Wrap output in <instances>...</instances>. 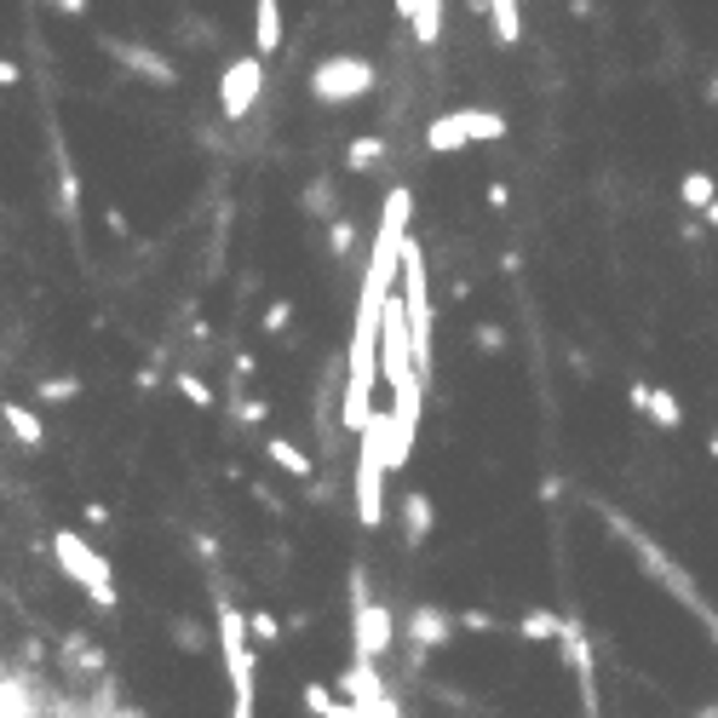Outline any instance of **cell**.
Here are the masks:
<instances>
[{"mask_svg":"<svg viewBox=\"0 0 718 718\" xmlns=\"http://www.w3.org/2000/svg\"><path fill=\"white\" fill-rule=\"evenodd\" d=\"M396 282H403V316H408V333H414V374H420V386H431L437 380V305H431V276H426L420 236H403Z\"/></svg>","mask_w":718,"mask_h":718,"instance_id":"obj_1","label":"cell"},{"mask_svg":"<svg viewBox=\"0 0 718 718\" xmlns=\"http://www.w3.org/2000/svg\"><path fill=\"white\" fill-rule=\"evenodd\" d=\"M52 564H58V575H64V581L81 587V597H87L98 615H115V609H122V592H115V564L87 541V534L58 529V534H52Z\"/></svg>","mask_w":718,"mask_h":718,"instance_id":"obj_2","label":"cell"},{"mask_svg":"<svg viewBox=\"0 0 718 718\" xmlns=\"http://www.w3.org/2000/svg\"><path fill=\"white\" fill-rule=\"evenodd\" d=\"M213 621H218V655H225V678H230V713L253 718V702H259V650H248V615H242V604L218 597Z\"/></svg>","mask_w":718,"mask_h":718,"instance_id":"obj_3","label":"cell"},{"mask_svg":"<svg viewBox=\"0 0 718 718\" xmlns=\"http://www.w3.org/2000/svg\"><path fill=\"white\" fill-rule=\"evenodd\" d=\"M604 517H609V529H615V534H621V541H627V546L638 552V564H644V575H650L655 587H667V592H672V597H678V604H684V609H695V615H702V627H713V621H718V609L707 604L702 592H695V581H690V575L672 564V557H667L662 546L650 541L644 529L632 524V517H621V512H604Z\"/></svg>","mask_w":718,"mask_h":718,"instance_id":"obj_4","label":"cell"},{"mask_svg":"<svg viewBox=\"0 0 718 718\" xmlns=\"http://www.w3.org/2000/svg\"><path fill=\"white\" fill-rule=\"evenodd\" d=\"M345 587H351V604H345L351 609V650L356 655H374V662H386L391 638H396V615L368 592V569L363 564L345 569Z\"/></svg>","mask_w":718,"mask_h":718,"instance_id":"obj_5","label":"cell"},{"mask_svg":"<svg viewBox=\"0 0 718 718\" xmlns=\"http://www.w3.org/2000/svg\"><path fill=\"white\" fill-rule=\"evenodd\" d=\"M374 81H380V70L368 64V58L356 52H328L323 64L311 70V98H323V104H356V98H368Z\"/></svg>","mask_w":718,"mask_h":718,"instance_id":"obj_6","label":"cell"},{"mask_svg":"<svg viewBox=\"0 0 718 718\" xmlns=\"http://www.w3.org/2000/svg\"><path fill=\"white\" fill-rule=\"evenodd\" d=\"M339 690L351 695L356 718H403V702L391 695V684H386V672H380L374 655H351V667L339 672Z\"/></svg>","mask_w":718,"mask_h":718,"instance_id":"obj_7","label":"cell"},{"mask_svg":"<svg viewBox=\"0 0 718 718\" xmlns=\"http://www.w3.org/2000/svg\"><path fill=\"white\" fill-rule=\"evenodd\" d=\"M259 98H265V58L259 52L230 58L225 75H218V115L236 127V122H248V115L259 110Z\"/></svg>","mask_w":718,"mask_h":718,"instance_id":"obj_8","label":"cell"},{"mask_svg":"<svg viewBox=\"0 0 718 718\" xmlns=\"http://www.w3.org/2000/svg\"><path fill=\"white\" fill-rule=\"evenodd\" d=\"M98 47H104L127 75L150 81L155 92H173V87H178V70H173L167 52H155V47H144V41H127V35H98Z\"/></svg>","mask_w":718,"mask_h":718,"instance_id":"obj_9","label":"cell"},{"mask_svg":"<svg viewBox=\"0 0 718 718\" xmlns=\"http://www.w3.org/2000/svg\"><path fill=\"white\" fill-rule=\"evenodd\" d=\"M386 466L374 461V454L356 449V461H351V494H356V524H363L368 534L374 529H386Z\"/></svg>","mask_w":718,"mask_h":718,"instance_id":"obj_10","label":"cell"},{"mask_svg":"<svg viewBox=\"0 0 718 718\" xmlns=\"http://www.w3.org/2000/svg\"><path fill=\"white\" fill-rule=\"evenodd\" d=\"M557 655H564V667L575 672V684H581V707L587 713H597V650L587 644V632H581V621H564V638H557Z\"/></svg>","mask_w":718,"mask_h":718,"instance_id":"obj_11","label":"cell"},{"mask_svg":"<svg viewBox=\"0 0 718 718\" xmlns=\"http://www.w3.org/2000/svg\"><path fill=\"white\" fill-rule=\"evenodd\" d=\"M403 632H408V644H420V650H449L454 644V632H461V615H454L449 604H414L408 609V621H403Z\"/></svg>","mask_w":718,"mask_h":718,"instance_id":"obj_12","label":"cell"},{"mask_svg":"<svg viewBox=\"0 0 718 718\" xmlns=\"http://www.w3.org/2000/svg\"><path fill=\"white\" fill-rule=\"evenodd\" d=\"M431 529H437V506H431V494L426 489H408L403 494V546L408 552H420L431 541Z\"/></svg>","mask_w":718,"mask_h":718,"instance_id":"obj_13","label":"cell"},{"mask_svg":"<svg viewBox=\"0 0 718 718\" xmlns=\"http://www.w3.org/2000/svg\"><path fill=\"white\" fill-rule=\"evenodd\" d=\"M282 35H288L282 0H253V52L276 58V52H282Z\"/></svg>","mask_w":718,"mask_h":718,"instance_id":"obj_14","label":"cell"},{"mask_svg":"<svg viewBox=\"0 0 718 718\" xmlns=\"http://www.w3.org/2000/svg\"><path fill=\"white\" fill-rule=\"evenodd\" d=\"M0 426H7L24 449H47V420L29 403H12V396H7V403H0Z\"/></svg>","mask_w":718,"mask_h":718,"instance_id":"obj_15","label":"cell"},{"mask_svg":"<svg viewBox=\"0 0 718 718\" xmlns=\"http://www.w3.org/2000/svg\"><path fill=\"white\" fill-rule=\"evenodd\" d=\"M47 702H35V684L24 672H12V667H0V713L7 718H35Z\"/></svg>","mask_w":718,"mask_h":718,"instance_id":"obj_16","label":"cell"},{"mask_svg":"<svg viewBox=\"0 0 718 718\" xmlns=\"http://www.w3.org/2000/svg\"><path fill=\"white\" fill-rule=\"evenodd\" d=\"M426 150H431V155H454V150H471V127H466V110H454V115H437V122L426 127Z\"/></svg>","mask_w":718,"mask_h":718,"instance_id":"obj_17","label":"cell"},{"mask_svg":"<svg viewBox=\"0 0 718 718\" xmlns=\"http://www.w3.org/2000/svg\"><path fill=\"white\" fill-rule=\"evenodd\" d=\"M52 167H58V207H64V218L75 225L81 218V173H75V162H70V150L52 138Z\"/></svg>","mask_w":718,"mask_h":718,"instance_id":"obj_18","label":"cell"},{"mask_svg":"<svg viewBox=\"0 0 718 718\" xmlns=\"http://www.w3.org/2000/svg\"><path fill=\"white\" fill-rule=\"evenodd\" d=\"M265 461L282 471V477H293V483H305V477L316 471V461L293 443V437H265Z\"/></svg>","mask_w":718,"mask_h":718,"instance_id":"obj_19","label":"cell"},{"mask_svg":"<svg viewBox=\"0 0 718 718\" xmlns=\"http://www.w3.org/2000/svg\"><path fill=\"white\" fill-rule=\"evenodd\" d=\"M81 391H87L81 374H41V380H35V403H41V408H58V403H75Z\"/></svg>","mask_w":718,"mask_h":718,"instance_id":"obj_20","label":"cell"},{"mask_svg":"<svg viewBox=\"0 0 718 718\" xmlns=\"http://www.w3.org/2000/svg\"><path fill=\"white\" fill-rule=\"evenodd\" d=\"M517 638H529V644H557V638H564V615L557 609H524Z\"/></svg>","mask_w":718,"mask_h":718,"instance_id":"obj_21","label":"cell"},{"mask_svg":"<svg viewBox=\"0 0 718 718\" xmlns=\"http://www.w3.org/2000/svg\"><path fill=\"white\" fill-rule=\"evenodd\" d=\"M489 24H494V41L501 47L524 41V7H517V0H489Z\"/></svg>","mask_w":718,"mask_h":718,"instance_id":"obj_22","label":"cell"},{"mask_svg":"<svg viewBox=\"0 0 718 718\" xmlns=\"http://www.w3.org/2000/svg\"><path fill=\"white\" fill-rule=\"evenodd\" d=\"M644 420L662 426V431H678V426H684V408H678V396H672L667 386H650V396H644Z\"/></svg>","mask_w":718,"mask_h":718,"instance_id":"obj_23","label":"cell"},{"mask_svg":"<svg viewBox=\"0 0 718 718\" xmlns=\"http://www.w3.org/2000/svg\"><path fill=\"white\" fill-rule=\"evenodd\" d=\"M299 207H305L311 218H333V213H339V185H333L328 173H323V178H311V185L299 190Z\"/></svg>","mask_w":718,"mask_h":718,"instance_id":"obj_24","label":"cell"},{"mask_svg":"<svg viewBox=\"0 0 718 718\" xmlns=\"http://www.w3.org/2000/svg\"><path fill=\"white\" fill-rule=\"evenodd\" d=\"M408 24H414V41L420 47H437L443 41V0H414Z\"/></svg>","mask_w":718,"mask_h":718,"instance_id":"obj_25","label":"cell"},{"mask_svg":"<svg viewBox=\"0 0 718 718\" xmlns=\"http://www.w3.org/2000/svg\"><path fill=\"white\" fill-rule=\"evenodd\" d=\"M299 707L316 713V718H356V713H351V702H339V695H333L328 684H316V678H311L305 690H299Z\"/></svg>","mask_w":718,"mask_h":718,"instance_id":"obj_26","label":"cell"},{"mask_svg":"<svg viewBox=\"0 0 718 718\" xmlns=\"http://www.w3.org/2000/svg\"><path fill=\"white\" fill-rule=\"evenodd\" d=\"M386 138H374V133H363V138H351V144H345V167L351 173H374V167H380L386 162Z\"/></svg>","mask_w":718,"mask_h":718,"instance_id":"obj_27","label":"cell"},{"mask_svg":"<svg viewBox=\"0 0 718 718\" xmlns=\"http://www.w3.org/2000/svg\"><path fill=\"white\" fill-rule=\"evenodd\" d=\"M64 662L81 667V672H104V644H98V638H87V632H70V638H64Z\"/></svg>","mask_w":718,"mask_h":718,"instance_id":"obj_28","label":"cell"},{"mask_svg":"<svg viewBox=\"0 0 718 718\" xmlns=\"http://www.w3.org/2000/svg\"><path fill=\"white\" fill-rule=\"evenodd\" d=\"M167 638H173V644L185 650V655H207V650H213L207 627H202V621H190V615H173V621H167Z\"/></svg>","mask_w":718,"mask_h":718,"instance_id":"obj_29","label":"cell"},{"mask_svg":"<svg viewBox=\"0 0 718 718\" xmlns=\"http://www.w3.org/2000/svg\"><path fill=\"white\" fill-rule=\"evenodd\" d=\"M323 242H328V253H333V259H351V253H356V242H363V230H356V218L333 213V218H328V230H323Z\"/></svg>","mask_w":718,"mask_h":718,"instance_id":"obj_30","label":"cell"},{"mask_svg":"<svg viewBox=\"0 0 718 718\" xmlns=\"http://www.w3.org/2000/svg\"><path fill=\"white\" fill-rule=\"evenodd\" d=\"M173 391L185 396L190 408H213V403H218V396H213V386H207V380H202V374H196L190 363H185V368H173Z\"/></svg>","mask_w":718,"mask_h":718,"instance_id":"obj_31","label":"cell"},{"mask_svg":"<svg viewBox=\"0 0 718 718\" xmlns=\"http://www.w3.org/2000/svg\"><path fill=\"white\" fill-rule=\"evenodd\" d=\"M466 127H471V144H494V138H506V115L471 104V110H466Z\"/></svg>","mask_w":718,"mask_h":718,"instance_id":"obj_32","label":"cell"},{"mask_svg":"<svg viewBox=\"0 0 718 718\" xmlns=\"http://www.w3.org/2000/svg\"><path fill=\"white\" fill-rule=\"evenodd\" d=\"M230 420L242 431H259L270 420V403H265V396H230Z\"/></svg>","mask_w":718,"mask_h":718,"instance_id":"obj_33","label":"cell"},{"mask_svg":"<svg viewBox=\"0 0 718 718\" xmlns=\"http://www.w3.org/2000/svg\"><path fill=\"white\" fill-rule=\"evenodd\" d=\"M678 196H684V207H707L718 196V178L713 173H684L678 178Z\"/></svg>","mask_w":718,"mask_h":718,"instance_id":"obj_34","label":"cell"},{"mask_svg":"<svg viewBox=\"0 0 718 718\" xmlns=\"http://www.w3.org/2000/svg\"><path fill=\"white\" fill-rule=\"evenodd\" d=\"M288 323H293V299H270V305L259 311V328H265L270 339H276V333H288Z\"/></svg>","mask_w":718,"mask_h":718,"instance_id":"obj_35","label":"cell"},{"mask_svg":"<svg viewBox=\"0 0 718 718\" xmlns=\"http://www.w3.org/2000/svg\"><path fill=\"white\" fill-rule=\"evenodd\" d=\"M248 638H253V644H276V638H282V621H276L270 609H253L248 615Z\"/></svg>","mask_w":718,"mask_h":718,"instance_id":"obj_36","label":"cell"},{"mask_svg":"<svg viewBox=\"0 0 718 718\" xmlns=\"http://www.w3.org/2000/svg\"><path fill=\"white\" fill-rule=\"evenodd\" d=\"M471 345L483 351V356H501V351H506V328H501V323H477V328H471Z\"/></svg>","mask_w":718,"mask_h":718,"instance_id":"obj_37","label":"cell"},{"mask_svg":"<svg viewBox=\"0 0 718 718\" xmlns=\"http://www.w3.org/2000/svg\"><path fill=\"white\" fill-rule=\"evenodd\" d=\"M461 627H466V632H506L489 609H461Z\"/></svg>","mask_w":718,"mask_h":718,"instance_id":"obj_38","label":"cell"},{"mask_svg":"<svg viewBox=\"0 0 718 718\" xmlns=\"http://www.w3.org/2000/svg\"><path fill=\"white\" fill-rule=\"evenodd\" d=\"M248 489H253V501H259V506H265L270 517H282V512H288V506H282V494H276L270 483H248Z\"/></svg>","mask_w":718,"mask_h":718,"instance_id":"obj_39","label":"cell"},{"mask_svg":"<svg viewBox=\"0 0 718 718\" xmlns=\"http://www.w3.org/2000/svg\"><path fill=\"white\" fill-rule=\"evenodd\" d=\"M190 546H196V557H202V564H218V541H213V534L196 529V534H190Z\"/></svg>","mask_w":718,"mask_h":718,"instance_id":"obj_40","label":"cell"},{"mask_svg":"<svg viewBox=\"0 0 718 718\" xmlns=\"http://www.w3.org/2000/svg\"><path fill=\"white\" fill-rule=\"evenodd\" d=\"M483 202H489V207H494V213H506V207H512V190H506V185H501V178H494V185H489V190H483Z\"/></svg>","mask_w":718,"mask_h":718,"instance_id":"obj_41","label":"cell"},{"mask_svg":"<svg viewBox=\"0 0 718 718\" xmlns=\"http://www.w3.org/2000/svg\"><path fill=\"white\" fill-rule=\"evenodd\" d=\"M47 7H52L58 17H87V7H92V0H47Z\"/></svg>","mask_w":718,"mask_h":718,"instance_id":"obj_42","label":"cell"},{"mask_svg":"<svg viewBox=\"0 0 718 718\" xmlns=\"http://www.w3.org/2000/svg\"><path fill=\"white\" fill-rule=\"evenodd\" d=\"M81 517H87L92 529H104V524H110V506H104V501H87V506H81Z\"/></svg>","mask_w":718,"mask_h":718,"instance_id":"obj_43","label":"cell"},{"mask_svg":"<svg viewBox=\"0 0 718 718\" xmlns=\"http://www.w3.org/2000/svg\"><path fill=\"white\" fill-rule=\"evenodd\" d=\"M133 386H138V391H155V386H162V368H155V363H150V368H138V374H133Z\"/></svg>","mask_w":718,"mask_h":718,"instance_id":"obj_44","label":"cell"},{"mask_svg":"<svg viewBox=\"0 0 718 718\" xmlns=\"http://www.w3.org/2000/svg\"><path fill=\"white\" fill-rule=\"evenodd\" d=\"M534 494H541V501L552 506V501H557V494H564V477H541V483H534Z\"/></svg>","mask_w":718,"mask_h":718,"instance_id":"obj_45","label":"cell"},{"mask_svg":"<svg viewBox=\"0 0 718 718\" xmlns=\"http://www.w3.org/2000/svg\"><path fill=\"white\" fill-rule=\"evenodd\" d=\"M104 225H110V236H122V242L133 236V230H127V213H122V207H110V213H104Z\"/></svg>","mask_w":718,"mask_h":718,"instance_id":"obj_46","label":"cell"},{"mask_svg":"<svg viewBox=\"0 0 718 718\" xmlns=\"http://www.w3.org/2000/svg\"><path fill=\"white\" fill-rule=\"evenodd\" d=\"M17 81H24V70H17L12 58H0V87H17Z\"/></svg>","mask_w":718,"mask_h":718,"instance_id":"obj_47","label":"cell"},{"mask_svg":"<svg viewBox=\"0 0 718 718\" xmlns=\"http://www.w3.org/2000/svg\"><path fill=\"white\" fill-rule=\"evenodd\" d=\"M569 12L575 17H592V0H569Z\"/></svg>","mask_w":718,"mask_h":718,"instance_id":"obj_48","label":"cell"},{"mask_svg":"<svg viewBox=\"0 0 718 718\" xmlns=\"http://www.w3.org/2000/svg\"><path fill=\"white\" fill-rule=\"evenodd\" d=\"M702 213H707V225H713V230H718V196H713V202H707V207H702Z\"/></svg>","mask_w":718,"mask_h":718,"instance_id":"obj_49","label":"cell"},{"mask_svg":"<svg viewBox=\"0 0 718 718\" xmlns=\"http://www.w3.org/2000/svg\"><path fill=\"white\" fill-rule=\"evenodd\" d=\"M707 104L718 110V75H713V81H707Z\"/></svg>","mask_w":718,"mask_h":718,"instance_id":"obj_50","label":"cell"},{"mask_svg":"<svg viewBox=\"0 0 718 718\" xmlns=\"http://www.w3.org/2000/svg\"><path fill=\"white\" fill-rule=\"evenodd\" d=\"M707 454H713V461H718V431H713V437H707Z\"/></svg>","mask_w":718,"mask_h":718,"instance_id":"obj_51","label":"cell"},{"mask_svg":"<svg viewBox=\"0 0 718 718\" xmlns=\"http://www.w3.org/2000/svg\"><path fill=\"white\" fill-rule=\"evenodd\" d=\"M702 713H707V718H718V702H713V707H702Z\"/></svg>","mask_w":718,"mask_h":718,"instance_id":"obj_52","label":"cell"}]
</instances>
